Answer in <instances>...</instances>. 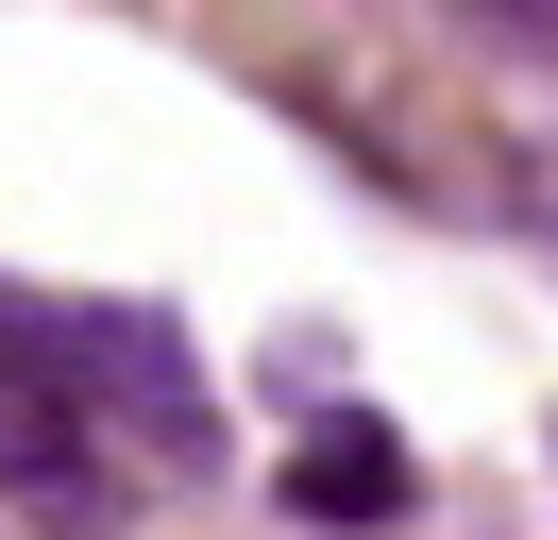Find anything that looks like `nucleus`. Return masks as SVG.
Masks as SVG:
<instances>
[{"instance_id":"f257e3e1","label":"nucleus","mask_w":558,"mask_h":540,"mask_svg":"<svg viewBox=\"0 0 558 540\" xmlns=\"http://www.w3.org/2000/svg\"><path fill=\"white\" fill-rule=\"evenodd\" d=\"M271 85L305 101L322 135H339L373 186H407V202H440V220H508L524 202V152L474 119V101L440 85V68H407V51H339V34H288L271 51Z\"/></svg>"},{"instance_id":"f03ea898","label":"nucleus","mask_w":558,"mask_h":540,"mask_svg":"<svg viewBox=\"0 0 558 540\" xmlns=\"http://www.w3.org/2000/svg\"><path fill=\"white\" fill-rule=\"evenodd\" d=\"M0 355H35L51 389L85 405L102 439H136V456H204V389H186V355H170V321H119V304H17L0 287Z\"/></svg>"},{"instance_id":"7ed1b4c3","label":"nucleus","mask_w":558,"mask_h":540,"mask_svg":"<svg viewBox=\"0 0 558 540\" xmlns=\"http://www.w3.org/2000/svg\"><path fill=\"white\" fill-rule=\"evenodd\" d=\"M0 490L35 506V524H102V422L35 355H0Z\"/></svg>"},{"instance_id":"20e7f679","label":"nucleus","mask_w":558,"mask_h":540,"mask_svg":"<svg viewBox=\"0 0 558 540\" xmlns=\"http://www.w3.org/2000/svg\"><path fill=\"white\" fill-rule=\"evenodd\" d=\"M407 490H423V472H407L389 422H322L305 456H288V506H305V524H389Z\"/></svg>"},{"instance_id":"39448f33","label":"nucleus","mask_w":558,"mask_h":540,"mask_svg":"<svg viewBox=\"0 0 558 540\" xmlns=\"http://www.w3.org/2000/svg\"><path fill=\"white\" fill-rule=\"evenodd\" d=\"M490 34H524V51H558V0H474Z\"/></svg>"}]
</instances>
